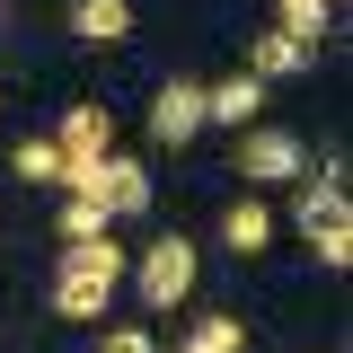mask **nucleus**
Masks as SVG:
<instances>
[{"mask_svg":"<svg viewBox=\"0 0 353 353\" xmlns=\"http://www.w3.org/2000/svg\"><path fill=\"white\" fill-rule=\"evenodd\" d=\"M292 221H301V239L318 248V265H327V274H345V265H353V203H345V159H327V168H318V176L301 185Z\"/></svg>","mask_w":353,"mask_h":353,"instance_id":"1","label":"nucleus"},{"mask_svg":"<svg viewBox=\"0 0 353 353\" xmlns=\"http://www.w3.org/2000/svg\"><path fill=\"white\" fill-rule=\"evenodd\" d=\"M194 274H203V256H194V239H185V230L150 239V248L132 256V283H141V301H150V309H176V301H194Z\"/></svg>","mask_w":353,"mask_h":353,"instance_id":"2","label":"nucleus"},{"mask_svg":"<svg viewBox=\"0 0 353 353\" xmlns=\"http://www.w3.org/2000/svg\"><path fill=\"white\" fill-rule=\"evenodd\" d=\"M230 168L248 176V185H283V176H301V168H309V150H301V132H283V124H248Z\"/></svg>","mask_w":353,"mask_h":353,"instance_id":"3","label":"nucleus"},{"mask_svg":"<svg viewBox=\"0 0 353 353\" xmlns=\"http://www.w3.org/2000/svg\"><path fill=\"white\" fill-rule=\"evenodd\" d=\"M194 132H203V80H168L150 97V141L159 150H185Z\"/></svg>","mask_w":353,"mask_h":353,"instance_id":"4","label":"nucleus"},{"mask_svg":"<svg viewBox=\"0 0 353 353\" xmlns=\"http://www.w3.org/2000/svg\"><path fill=\"white\" fill-rule=\"evenodd\" d=\"M53 150H62V159H106V150H115V115H106L97 97H71L62 124H53Z\"/></svg>","mask_w":353,"mask_h":353,"instance_id":"5","label":"nucleus"},{"mask_svg":"<svg viewBox=\"0 0 353 353\" xmlns=\"http://www.w3.org/2000/svg\"><path fill=\"white\" fill-rule=\"evenodd\" d=\"M53 274H80V283H97V292H115V283L132 274V248H115V230H106V239L62 248V265H53Z\"/></svg>","mask_w":353,"mask_h":353,"instance_id":"6","label":"nucleus"},{"mask_svg":"<svg viewBox=\"0 0 353 353\" xmlns=\"http://www.w3.org/2000/svg\"><path fill=\"white\" fill-rule=\"evenodd\" d=\"M256 106H265V80H248V71H230V80L203 88V124H221V132H248Z\"/></svg>","mask_w":353,"mask_h":353,"instance_id":"7","label":"nucleus"},{"mask_svg":"<svg viewBox=\"0 0 353 353\" xmlns=\"http://www.w3.org/2000/svg\"><path fill=\"white\" fill-rule=\"evenodd\" d=\"M97 203H106V221L150 212V168H141V159H124V150H106V185H97Z\"/></svg>","mask_w":353,"mask_h":353,"instance_id":"8","label":"nucleus"},{"mask_svg":"<svg viewBox=\"0 0 353 353\" xmlns=\"http://www.w3.org/2000/svg\"><path fill=\"white\" fill-rule=\"evenodd\" d=\"M221 248H230V256H239V265H248V256H265V248H274V212H265L256 194H239V203L221 212Z\"/></svg>","mask_w":353,"mask_h":353,"instance_id":"9","label":"nucleus"},{"mask_svg":"<svg viewBox=\"0 0 353 353\" xmlns=\"http://www.w3.org/2000/svg\"><path fill=\"white\" fill-rule=\"evenodd\" d=\"M71 36L97 44V53H115L132 36V0H71Z\"/></svg>","mask_w":353,"mask_h":353,"instance_id":"10","label":"nucleus"},{"mask_svg":"<svg viewBox=\"0 0 353 353\" xmlns=\"http://www.w3.org/2000/svg\"><path fill=\"white\" fill-rule=\"evenodd\" d=\"M327 27H336V0H274V36H292L309 62H318V36Z\"/></svg>","mask_w":353,"mask_h":353,"instance_id":"11","label":"nucleus"},{"mask_svg":"<svg viewBox=\"0 0 353 353\" xmlns=\"http://www.w3.org/2000/svg\"><path fill=\"white\" fill-rule=\"evenodd\" d=\"M292 71H309V53H301L292 36H274V27L248 36V80H292Z\"/></svg>","mask_w":353,"mask_h":353,"instance_id":"12","label":"nucleus"},{"mask_svg":"<svg viewBox=\"0 0 353 353\" xmlns=\"http://www.w3.org/2000/svg\"><path fill=\"white\" fill-rule=\"evenodd\" d=\"M44 301H53V318L88 327V318H106V301H115V292H97V283H80V274H53V292H44Z\"/></svg>","mask_w":353,"mask_h":353,"instance_id":"13","label":"nucleus"},{"mask_svg":"<svg viewBox=\"0 0 353 353\" xmlns=\"http://www.w3.org/2000/svg\"><path fill=\"white\" fill-rule=\"evenodd\" d=\"M176 353H248V318L212 309V318H194V327H185V345H176Z\"/></svg>","mask_w":353,"mask_h":353,"instance_id":"14","label":"nucleus"},{"mask_svg":"<svg viewBox=\"0 0 353 353\" xmlns=\"http://www.w3.org/2000/svg\"><path fill=\"white\" fill-rule=\"evenodd\" d=\"M9 168L27 176V185H62V150H53V132H27V141L9 150Z\"/></svg>","mask_w":353,"mask_h":353,"instance_id":"15","label":"nucleus"},{"mask_svg":"<svg viewBox=\"0 0 353 353\" xmlns=\"http://www.w3.org/2000/svg\"><path fill=\"white\" fill-rule=\"evenodd\" d=\"M53 230H62V248H80V239H106L115 221L97 212V203H80V194H62V212H53Z\"/></svg>","mask_w":353,"mask_h":353,"instance_id":"16","label":"nucleus"},{"mask_svg":"<svg viewBox=\"0 0 353 353\" xmlns=\"http://www.w3.org/2000/svg\"><path fill=\"white\" fill-rule=\"evenodd\" d=\"M97 353H159V345H150V327H115V336H106Z\"/></svg>","mask_w":353,"mask_h":353,"instance_id":"17","label":"nucleus"}]
</instances>
